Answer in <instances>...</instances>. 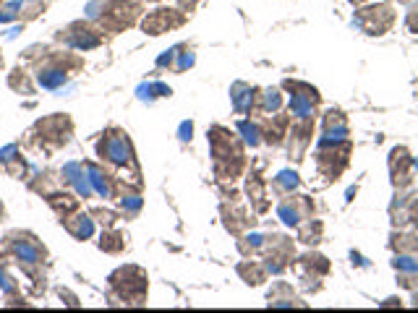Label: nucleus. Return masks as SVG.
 <instances>
[{
    "instance_id": "40",
    "label": "nucleus",
    "mask_w": 418,
    "mask_h": 313,
    "mask_svg": "<svg viewBox=\"0 0 418 313\" xmlns=\"http://www.w3.org/2000/svg\"><path fill=\"white\" fill-rule=\"evenodd\" d=\"M47 8V0H29V5H21V21H32L42 16Z\"/></svg>"
},
{
    "instance_id": "15",
    "label": "nucleus",
    "mask_w": 418,
    "mask_h": 313,
    "mask_svg": "<svg viewBox=\"0 0 418 313\" xmlns=\"http://www.w3.org/2000/svg\"><path fill=\"white\" fill-rule=\"evenodd\" d=\"M390 170H392V185L397 191H405L413 183V156L405 146H395L390 154Z\"/></svg>"
},
{
    "instance_id": "48",
    "label": "nucleus",
    "mask_w": 418,
    "mask_h": 313,
    "mask_svg": "<svg viewBox=\"0 0 418 313\" xmlns=\"http://www.w3.org/2000/svg\"><path fill=\"white\" fill-rule=\"evenodd\" d=\"M196 3H199V0H178V5H181V11H194V8H196Z\"/></svg>"
},
{
    "instance_id": "45",
    "label": "nucleus",
    "mask_w": 418,
    "mask_h": 313,
    "mask_svg": "<svg viewBox=\"0 0 418 313\" xmlns=\"http://www.w3.org/2000/svg\"><path fill=\"white\" fill-rule=\"evenodd\" d=\"M408 222H413L418 227V194L408 198Z\"/></svg>"
},
{
    "instance_id": "32",
    "label": "nucleus",
    "mask_w": 418,
    "mask_h": 313,
    "mask_svg": "<svg viewBox=\"0 0 418 313\" xmlns=\"http://www.w3.org/2000/svg\"><path fill=\"white\" fill-rule=\"evenodd\" d=\"M283 86L290 91V97H303V100H311V102H316V104L322 102V94L314 89L311 84H303V81H293V78H290V81H285Z\"/></svg>"
},
{
    "instance_id": "13",
    "label": "nucleus",
    "mask_w": 418,
    "mask_h": 313,
    "mask_svg": "<svg viewBox=\"0 0 418 313\" xmlns=\"http://www.w3.org/2000/svg\"><path fill=\"white\" fill-rule=\"evenodd\" d=\"M314 123H316L314 115L293 117L290 130H287V154H290V159H296V162L303 159L306 149H309L314 141Z\"/></svg>"
},
{
    "instance_id": "8",
    "label": "nucleus",
    "mask_w": 418,
    "mask_h": 313,
    "mask_svg": "<svg viewBox=\"0 0 418 313\" xmlns=\"http://www.w3.org/2000/svg\"><path fill=\"white\" fill-rule=\"evenodd\" d=\"M351 139H345V141H319V149H316V170H319V175L327 178V181H338L340 175L345 172V167L351 165Z\"/></svg>"
},
{
    "instance_id": "28",
    "label": "nucleus",
    "mask_w": 418,
    "mask_h": 313,
    "mask_svg": "<svg viewBox=\"0 0 418 313\" xmlns=\"http://www.w3.org/2000/svg\"><path fill=\"white\" fill-rule=\"evenodd\" d=\"M58 175H60V172L45 170V172H39L37 175V181H29V188H32L34 194H42V196L52 194V191H58V188L63 185V181H60Z\"/></svg>"
},
{
    "instance_id": "44",
    "label": "nucleus",
    "mask_w": 418,
    "mask_h": 313,
    "mask_svg": "<svg viewBox=\"0 0 418 313\" xmlns=\"http://www.w3.org/2000/svg\"><path fill=\"white\" fill-rule=\"evenodd\" d=\"M400 285L408 290H416L418 287V272H400Z\"/></svg>"
},
{
    "instance_id": "46",
    "label": "nucleus",
    "mask_w": 418,
    "mask_h": 313,
    "mask_svg": "<svg viewBox=\"0 0 418 313\" xmlns=\"http://www.w3.org/2000/svg\"><path fill=\"white\" fill-rule=\"evenodd\" d=\"M405 24H408V29H410V32H418V8H413V11L408 13Z\"/></svg>"
},
{
    "instance_id": "7",
    "label": "nucleus",
    "mask_w": 418,
    "mask_h": 313,
    "mask_svg": "<svg viewBox=\"0 0 418 313\" xmlns=\"http://www.w3.org/2000/svg\"><path fill=\"white\" fill-rule=\"evenodd\" d=\"M110 290L116 292L118 298L123 300L126 305H144L146 300V290H149V279H146V272L139 269V266H120L110 274Z\"/></svg>"
},
{
    "instance_id": "33",
    "label": "nucleus",
    "mask_w": 418,
    "mask_h": 313,
    "mask_svg": "<svg viewBox=\"0 0 418 313\" xmlns=\"http://www.w3.org/2000/svg\"><path fill=\"white\" fill-rule=\"evenodd\" d=\"M238 130L243 133L246 143H251V146L264 141V128H261V123H256V120H241V123H238Z\"/></svg>"
},
{
    "instance_id": "52",
    "label": "nucleus",
    "mask_w": 418,
    "mask_h": 313,
    "mask_svg": "<svg viewBox=\"0 0 418 313\" xmlns=\"http://www.w3.org/2000/svg\"><path fill=\"white\" fill-rule=\"evenodd\" d=\"M0 68H3V55H0Z\"/></svg>"
},
{
    "instance_id": "14",
    "label": "nucleus",
    "mask_w": 418,
    "mask_h": 313,
    "mask_svg": "<svg viewBox=\"0 0 418 313\" xmlns=\"http://www.w3.org/2000/svg\"><path fill=\"white\" fill-rule=\"evenodd\" d=\"M316 207H314V201L309 196H287L280 201V207H277V214H280V220L285 222L287 227H298L303 224L306 220H311Z\"/></svg>"
},
{
    "instance_id": "25",
    "label": "nucleus",
    "mask_w": 418,
    "mask_h": 313,
    "mask_svg": "<svg viewBox=\"0 0 418 313\" xmlns=\"http://www.w3.org/2000/svg\"><path fill=\"white\" fill-rule=\"evenodd\" d=\"M63 227L65 233L71 235V237H76V240H89L91 235H94V220H91V214H84V211H74L71 217H65Z\"/></svg>"
},
{
    "instance_id": "53",
    "label": "nucleus",
    "mask_w": 418,
    "mask_h": 313,
    "mask_svg": "<svg viewBox=\"0 0 418 313\" xmlns=\"http://www.w3.org/2000/svg\"><path fill=\"white\" fill-rule=\"evenodd\" d=\"M149 3H160V0H149Z\"/></svg>"
},
{
    "instance_id": "22",
    "label": "nucleus",
    "mask_w": 418,
    "mask_h": 313,
    "mask_svg": "<svg viewBox=\"0 0 418 313\" xmlns=\"http://www.w3.org/2000/svg\"><path fill=\"white\" fill-rule=\"evenodd\" d=\"M118 188H120V217H126V220H133L139 211H142V194H139V188L142 185H129V183H120L118 181Z\"/></svg>"
},
{
    "instance_id": "29",
    "label": "nucleus",
    "mask_w": 418,
    "mask_h": 313,
    "mask_svg": "<svg viewBox=\"0 0 418 313\" xmlns=\"http://www.w3.org/2000/svg\"><path fill=\"white\" fill-rule=\"evenodd\" d=\"M322 233H324V224L319 220H306L303 224H298V240L306 243V246H316L322 243Z\"/></svg>"
},
{
    "instance_id": "54",
    "label": "nucleus",
    "mask_w": 418,
    "mask_h": 313,
    "mask_svg": "<svg viewBox=\"0 0 418 313\" xmlns=\"http://www.w3.org/2000/svg\"><path fill=\"white\" fill-rule=\"evenodd\" d=\"M0 217H3V207H0Z\"/></svg>"
},
{
    "instance_id": "3",
    "label": "nucleus",
    "mask_w": 418,
    "mask_h": 313,
    "mask_svg": "<svg viewBox=\"0 0 418 313\" xmlns=\"http://www.w3.org/2000/svg\"><path fill=\"white\" fill-rule=\"evenodd\" d=\"M144 5L136 0H91L87 5V19L97 21L100 29L110 34H120L131 26L139 24Z\"/></svg>"
},
{
    "instance_id": "38",
    "label": "nucleus",
    "mask_w": 418,
    "mask_h": 313,
    "mask_svg": "<svg viewBox=\"0 0 418 313\" xmlns=\"http://www.w3.org/2000/svg\"><path fill=\"white\" fill-rule=\"evenodd\" d=\"M392 266L395 272H418V253H397Z\"/></svg>"
},
{
    "instance_id": "1",
    "label": "nucleus",
    "mask_w": 418,
    "mask_h": 313,
    "mask_svg": "<svg viewBox=\"0 0 418 313\" xmlns=\"http://www.w3.org/2000/svg\"><path fill=\"white\" fill-rule=\"evenodd\" d=\"M207 136L212 156H214V175L225 183L238 181L246 170V152H243L241 139L225 126H212Z\"/></svg>"
},
{
    "instance_id": "42",
    "label": "nucleus",
    "mask_w": 418,
    "mask_h": 313,
    "mask_svg": "<svg viewBox=\"0 0 418 313\" xmlns=\"http://www.w3.org/2000/svg\"><path fill=\"white\" fill-rule=\"evenodd\" d=\"M261 243H264V237H261V235H251V237H243V240L238 243V248H241V253H243V256H248V253H259Z\"/></svg>"
},
{
    "instance_id": "51",
    "label": "nucleus",
    "mask_w": 418,
    "mask_h": 313,
    "mask_svg": "<svg viewBox=\"0 0 418 313\" xmlns=\"http://www.w3.org/2000/svg\"><path fill=\"white\" fill-rule=\"evenodd\" d=\"M413 305H418V292L413 295Z\"/></svg>"
},
{
    "instance_id": "50",
    "label": "nucleus",
    "mask_w": 418,
    "mask_h": 313,
    "mask_svg": "<svg viewBox=\"0 0 418 313\" xmlns=\"http://www.w3.org/2000/svg\"><path fill=\"white\" fill-rule=\"evenodd\" d=\"M351 3H353V5H364L366 0H351Z\"/></svg>"
},
{
    "instance_id": "36",
    "label": "nucleus",
    "mask_w": 418,
    "mask_h": 313,
    "mask_svg": "<svg viewBox=\"0 0 418 313\" xmlns=\"http://www.w3.org/2000/svg\"><path fill=\"white\" fill-rule=\"evenodd\" d=\"M283 107V97H280V91L277 89H267L261 91V104H259V113H277Z\"/></svg>"
},
{
    "instance_id": "30",
    "label": "nucleus",
    "mask_w": 418,
    "mask_h": 313,
    "mask_svg": "<svg viewBox=\"0 0 418 313\" xmlns=\"http://www.w3.org/2000/svg\"><path fill=\"white\" fill-rule=\"evenodd\" d=\"M126 248V235L118 233L116 227H104L102 237H100V251L104 253H123Z\"/></svg>"
},
{
    "instance_id": "2",
    "label": "nucleus",
    "mask_w": 418,
    "mask_h": 313,
    "mask_svg": "<svg viewBox=\"0 0 418 313\" xmlns=\"http://www.w3.org/2000/svg\"><path fill=\"white\" fill-rule=\"evenodd\" d=\"M3 248L19 261L21 272L32 279V282H45L42 266H47V248L42 246L37 235L26 233V230H13L3 237Z\"/></svg>"
},
{
    "instance_id": "17",
    "label": "nucleus",
    "mask_w": 418,
    "mask_h": 313,
    "mask_svg": "<svg viewBox=\"0 0 418 313\" xmlns=\"http://www.w3.org/2000/svg\"><path fill=\"white\" fill-rule=\"evenodd\" d=\"M84 167H87L94 194L102 196V198H118V178H113L107 170L94 165V162H84Z\"/></svg>"
},
{
    "instance_id": "39",
    "label": "nucleus",
    "mask_w": 418,
    "mask_h": 313,
    "mask_svg": "<svg viewBox=\"0 0 418 313\" xmlns=\"http://www.w3.org/2000/svg\"><path fill=\"white\" fill-rule=\"evenodd\" d=\"M89 214L100 222L102 227H116L118 220H120V214H118V211H113V209H104V207H94Z\"/></svg>"
},
{
    "instance_id": "11",
    "label": "nucleus",
    "mask_w": 418,
    "mask_h": 313,
    "mask_svg": "<svg viewBox=\"0 0 418 313\" xmlns=\"http://www.w3.org/2000/svg\"><path fill=\"white\" fill-rule=\"evenodd\" d=\"M259 253L264 256L267 272L280 274L287 269V261H293V256H296V246H293V240L285 237V235H267L264 243H261Z\"/></svg>"
},
{
    "instance_id": "12",
    "label": "nucleus",
    "mask_w": 418,
    "mask_h": 313,
    "mask_svg": "<svg viewBox=\"0 0 418 313\" xmlns=\"http://www.w3.org/2000/svg\"><path fill=\"white\" fill-rule=\"evenodd\" d=\"M183 24H186V13L181 8H157L142 19V32L149 37H157L173 29H181Z\"/></svg>"
},
{
    "instance_id": "43",
    "label": "nucleus",
    "mask_w": 418,
    "mask_h": 313,
    "mask_svg": "<svg viewBox=\"0 0 418 313\" xmlns=\"http://www.w3.org/2000/svg\"><path fill=\"white\" fill-rule=\"evenodd\" d=\"M0 290L6 292V298H13L16 292H19V285H16V279L8 277V272L3 269V264H0Z\"/></svg>"
},
{
    "instance_id": "49",
    "label": "nucleus",
    "mask_w": 418,
    "mask_h": 313,
    "mask_svg": "<svg viewBox=\"0 0 418 313\" xmlns=\"http://www.w3.org/2000/svg\"><path fill=\"white\" fill-rule=\"evenodd\" d=\"M382 305H384V308H390V305H400V298H390V300H384Z\"/></svg>"
},
{
    "instance_id": "16",
    "label": "nucleus",
    "mask_w": 418,
    "mask_h": 313,
    "mask_svg": "<svg viewBox=\"0 0 418 313\" xmlns=\"http://www.w3.org/2000/svg\"><path fill=\"white\" fill-rule=\"evenodd\" d=\"M230 100H233V107L238 115H251V113H259L261 89L238 81V84H233V89H230Z\"/></svg>"
},
{
    "instance_id": "35",
    "label": "nucleus",
    "mask_w": 418,
    "mask_h": 313,
    "mask_svg": "<svg viewBox=\"0 0 418 313\" xmlns=\"http://www.w3.org/2000/svg\"><path fill=\"white\" fill-rule=\"evenodd\" d=\"M300 185L298 181V172H293V170H283L277 178H274V191L277 194H283V191H287V194H293L296 188Z\"/></svg>"
},
{
    "instance_id": "34",
    "label": "nucleus",
    "mask_w": 418,
    "mask_h": 313,
    "mask_svg": "<svg viewBox=\"0 0 418 313\" xmlns=\"http://www.w3.org/2000/svg\"><path fill=\"white\" fill-rule=\"evenodd\" d=\"M397 253H418V235H405V233H395L390 243Z\"/></svg>"
},
{
    "instance_id": "6",
    "label": "nucleus",
    "mask_w": 418,
    "mask_h": 313,
    "mask_svg": "<svg viewBox=\"0 0 418 313\" xmlns=\"http://www.w3.org/2000/svg\"><path fill=\"white\" fill-rule=\"evenodd\" d=\"M84 68V60L74 55V52H47L37 63V84L42 89H60L63 84H68L71 73H76Z\"/></svg>"
},
{
    "instance_id": "47",
    "label": "nucleus",
    "mask_w": 418,
    "mask_h": 313,
    "mask_svg": "<svg viewBox=\"0 0 418 313\" xmlns=\"http://www.w3.org/2000/svg\"><path fill=\"white\" fill-rule=\"evenodd\" d=\"M58 295H60V298L68 300V305H78V298H76V295H74V292H68L65 287H58Z\"/></svg>"
},
{
    "instance_id": "19",
    "label": "nucleus",
    "mask_w": 418,
    "mask_h": 313,
    "mask_svg": "<svg viewBox=\"0 0 418 313\" xmlns=\"http://www.w3.org/2000/svg\"><path fill=\"white\" fill-rule=\"evenodd\" d=\"M296 272L303 277V282H316L319 277H324V274H329V261L322 256V253H314V251H309V253H303L298 261H296Z\"/></svg>"
},
{
    "instance_id": "10",
    "label": "nucleus",
    "mask_w": 418,
    "mask_h": 313,
    "mask_svg": "<svg viewBox=\"0 0 418 313\" xmlns=\"http://www.w3.org/2000/svg\"><path fill=\"white\" fill-rule=\"evenodd\" d=\"M55 39H58L60 45H65V47H71V50H94V47H100L104 42L102 29H100V26H91L89 21H74V24H68L65 29L55 32Z\"/></svg>"
},
{
    "instance_id": "23",
    "label": "nucleus",
    "mask_w": 418,
    "mask_h": 313,
    "mask_svg": "<svg viewBox=\"0 0 418 313\" xmlns=\"http://www.w3.org/2000/svg\"><path fill=\"white\" fill-rule=\"evenodd\" d=\"M290 123H293V117L290 115H280V113H274L272 120H267V126H261V128H264V141L270 143V146H283V143L287 141Z\"/></svg>"
},
{
    "instance_id": "41",
    "label": "nucleus",
    "mask_w": 418,
    "mask_h": 313,
    "mask_svg": "<svg viewBox=\"0 0 418 313\" xmlns=\"http://www.w3.org/2000/svg\"><path fill=\"white\" fill-rule=\"evenodd\" d=\"M21 0H13L8 3L3 11H0V24H11V21H21Z\"/></svg>"
},
{
    "instance_id": "20",
    "label": "nucleus",
    "mask_w": 418,
    "mask_h": 313,
    "mask_svg": "<svg viewBox=\"0 0 418 313\" xmlns=\"http://www.w3.org/2000/svg\"><path fill=\"white\" fill-rule=\"evenodd\" d=\"M0 170L8 172L11 178H26V170H29V162L21 154V146L19 143H8L6 149H0Z\"/></svg>"
},
{
    "instance_id": "31",
    "label": "nucleus",
    "mask_w": 418,
    "mask_h": 313,
    "mask_svg": "<svg viewBox=\"0 0 418 313\" xmlns=\"http://www.w3.org/2000/svg\"><path fill=\"white\" fill-rule=\"evenodd\" d=\"M8 86H11L13 91H19V94H34V81L29 78V73H26L21 65L11 71V76H8Z\"/></svg>"
},
{
    "instance_id": "18",
    "label": "nucleus",
    "mask_w": 418,
    "mask_h": 313,
    "mask_svg": "<svg viewBox=\"0 0 418 313\" xmlns=\"http://www.w3.org/2000/svg\"><path fill=\"white\" fill-rule=\"evenodd\" d=\"M60 181L65 185H71L81 198H89L94 191H91V183H89V175H87V167L84 162H68L63 170H60Z\"/></svg>"
},
{
    "instance_id": "21",
    "label": "nucleus",
    "mask_w": 418,
    "mask_h": 313,
    "mask_svg": "<svg viewBox=\"0 0 418 313\" xmlns=\"http://www.w3.org/2000/svg\"><path fill=\"white\" fill-rule=\"evenodd\" d=\"M222 220H225V227L230 230L233 235H243L248 227H254V220L248 217V211L243 207H238V201H230V207L228 204H222Z\"/></svg>"
},
{
    "instance_id": "24",
    "label": "nucleus",
    "mask_w": 418,
    "mask_h": 313,
    "mask_svg": "<svg viewBox=\"0 0 418 313\" xmlns=\"http://www.w3.org/2000/svg\"><path fill=\"white\" fill-rule=\"evenodd\" d=\"M45 201H47V204H50V207L60 214V220L71 217V214H74V211H78V207H81V196L71 194V191H60V188L45 196Z\"/></svg>"
},
{
    "instance_id": "56",
    "label": "nucleus",
    "mask_w": 418,
    "mask_h": 313,
    "mask_svg": "<svg viewBox=\"0 0 418 313\" xmlns=\"http://www.w3.org/2000/svg\"><path fill=\"white\" fill-rule=\"evenodd\" d=\"M0 3H3V0H0Z\"/></svg>"
},
{
    "instance_id": "55",
    "label": "nucleus",
    "mask_w": 418,
    "mask_h": 313,
    "mask_svg": "<svg viewBox=\"0 0 418 313\" xmlns=\"http://www.w3.org/2000/svg\"><path fill=\"white\" fill-rule=\"evenodd\" d=\"M21 3H29V0H21Z\"/></svg>"
},
{
    "instance_id": "37",
    "label": "nucleus",
    "mask_w": 418,
    "mask_h": 313,
    "mask_svg": "<svg viewBox=\"0 0 418 313\" xmlns=\"http://www.w3.org/2000/svg\"><path fill=\"white\" fill-rule=\"evenodd\" d=\"M173 91H170L168 84H146V86H139V97L146 100V102H152V100H160V97H170Z\"/></svg>"
},
{
    "instance_id": "27",
    "label": "nucleus",
    "mask_w": 418,
    "mask_h": 313,
    "mask_svg": "<svg viewBox=\"0 0 418 313\" xmlns=\"http://www.w3.org/2000/svg\"><path fill=\"white\" fill-rule=\"evenodd\" d=\"M238 274H241V279L251 287L264 285V282H267V277H270L267 266H264L261 261H243V264H238Z\"/></svg>"
},
{
    "instance_id": "26",
    "label": "nucleus",
    "mask_w": 418,
    "mask_h": 313,
    "mask_svg": "<svg viewBox=\"0 0 418 313\" xmlns=\"http://www.w3.org/2000/svg\"><path fill=\"white\" fill-rule=\"evenodd\" d=\"M246 191H248V196H251L254 209H256L259 214H264V211L270 209V196H267V183H264V178H261L256 170H251V175H248Z\"/></svg>"
},
{
    "instance_id": "4",
    "label": "nucleus",
    "mask_w": 418,
    "mask_h": 313,
    "mask_svg": "<svg viewBox=\"0 0 418 313\" xmlns=\"http://www.w3.org/2000/svg\"><path fill=\"white\" fill-rule=\"evenodd\" d=\"M97 156L102 159L104 165L118 170H126L136 178V183L142 185V167H139V159H136V152H133V143H131L129 133L120 128H107L100 136L97 141Z\"/></svg>"
},
{
    "instance_id": "9",
    "label": "nucleus",
    "mask_w": 418,
    "mask_h": 313,
    "mask_svg": "<svg viewBox=\"0 0 418 313\" xmlns=\"http://www.w3.org/2000/svg\"><path fill=\"white\" fill-rule=\"evenodd\" d=\"M395 19H397V13H395L390 3H377V5L358 8L353 24L358 26V29H364L366 34H371V37H382V34H387L392 29Z\"/></svg>"
},
{
    "instance_id": "5",
    "label": "nucleus",
    "mask_w": 418,
    "mask_h": 313,
    "mask_svg": "<svg viewBox=\"0 0 418 313\" xmlns=\"http://www.w3.org/2000/svg\"><path fill=\"white\" fill-rule=\"evenodd\" d=\"M71 136H74V120L63 115V113H55V115L37 120L26 133L24 143L34 146V149H42L45 154H52V152L63 149L65 143L71 141Z\"/></svg>"
}]
</instances>
